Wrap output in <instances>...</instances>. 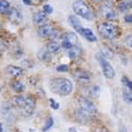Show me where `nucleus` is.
<instances>
[{"mask_svg": "<svg viewBox=\"0 0 132 132\" xmlns=\"http://www.w3.org/2000/svg\"><path fill=\"white\" fill-rule=\"evenodd\" d=\"M46 49L48 50L49 53H57L60 50V46L56 41H50V42H48Z\"/></svg>", "mask_w": 132, "mask_h": 132, "instance_id": "dca6fc26", "label": "nucleus"}, {"mask_svg": "<svg viewBox=\"0 0 132 132\" xmlns=\"http://www.w3.org/2000/svg\"><path fill=\"white\" fill-rule=\"evenodd\" d=\"M127 43H128L129 48H131V36H128V38H127Z\"/></svg>", "mask_w": 132, "mask_h": 132, "instance_id": "72a5a7b5", "label": "nucleus"}, {"mask_svg": "<svg viewBox=\"0 0 132 132\" xmlns=\"http://www.w3.org/2000/svg\"><path fill=\"white\" fill-rule=\"evenodd\" d=\"M6 72L9 75L13 76V77H19V76L23 74V70L20 67H17V65H7Z\"/></svg>", "mask_w": 132, "mask_h": 132, "instance_id": "ddd939ff", "label": "nucleus"}, {"mask_svg": "<svg viewBox=\"0 0 132 132\" xmlns=\"http://www.w3.org/2000/svg\"><path fill=\"white\" fill-rule=\"evenodd\" d=\"M73 76L77 80L82 81V82H88V81L91 79L90 73L88 72V71H86V70H84V69H76L73 72Z\"/></svg>", "mask_w": 132, "mask_h": 132, "instance_id": "6e6552de", "label": "nucleus"}, {"mask_svg": "<svg viewBox=\"0 0 132 132\" xmlns=\"http://www.w3.org/2000/svg\"><path fill=\"white\" fill-rule=\"evenodd\" d=\"M33 20H34V22L36 24H39V26H43L46 24L47 20H48V17H47V14L43 13V12H38L34 15L33 17Z\"/></svg>", "mask_w": 132, "mask_h": 132, "instance_id": "4468645a", "label": "nucleus"}, {"mask_svg": "<svg viewBox=\"0 0 132 132\" xmlns=\"http://www.w3.org/2000/svg\"><path fill=\"white\" fill-rule=\"evenodd\" d=\"M122 81H123V85L126 87V88H129V89H132V84L131 81L126 77V76H124V77L122 78Z\"/></svg>", "mask_w": 132, "mask_h": 132, "instance_id": "bb28decb", "label": "nucleus"}, {"mask_svg": "<svg viewBox=\"0 0 132 132\" xmlns=\"http://www.w3.org/2000/svg\"><path fill=\"white\" fill-rule=\"evenodd\" d=\"M98 92H100V88H98V87H93V88H91L90 94H92L93 96H97Z\"/></svg>", "mask_w": 132, "mask_h": 132, "instance_id": "c85d7f7f", "label": "nucleus"}, {"mask_svg": "<svg viewBox=\"0 0 132 132\" xmlns=\"http://www.w3.org/2000/svg\"><path fill=\"white\" fill-rule=\"evenodd\" d=\"M101 13H102V16L108 20H115L117 18V15L116 13L113 11V9H111L108 5H105L102 7L101 10Z\"/></svg>", "mask_w": 132, "mask_h": 132, "instance_id": "9b49d317", "label": "nucleus"}, {"mask_svg": "<svg viewBox=\"0 0 132 132\" xmlns=\"http://www.w3.org/2000/svg\"><path fill=\"white\" fill-rule=\"evenodd\" d=\"M69 22L70 24L76 30V31H78L80 28H81V24H80V21L76 18L75 16H70L69 17Z\"/></svg>", "mask_w": 132, "mask_h": 132, "instance_id": "a211bd4d", "label": "nucleus"}, {"mask_svg": "<svg viewBox=\"0 0 132 132\" xmlns=\"http://www.w3.org/2000/svg\"><path fill=\"white\" fill-rule=\"evenodd\" d=\"M35 106H36V102H35V98L32 97V96H29L26 98V103H24V106H23V110L24 112L30 115L34 112V109H35Z\"/></svg>", "mask_w": 132, "mask_h": 132, "instance_id": "9d476101", "label": "nucleus"}, {"mask_svg": "<svg viewBox=\"0 0 132 132\" xmlns=\"http://www.w3.org/2000/svg\"><path fill=\"white\" fill-rule=\"evenodd\" d=\"M50 89L52 90L53 93H56L62 96L69 95L72 90H73V85L72 82L63 77H58V78H53L50 82Z\"/></svg>", "mask_w": 132, "mask_h": 132, "instance_id": "f257e3e1", "label": "nucleus"}, {"mask_svg": "<svg viewBox=\"0 0 132 132\" xmlns=\"http://www.w3.org/2000/svg\"><path fill=\"white\" fill-rule=\"evenodd\" d=\"M37 57L40 60H48L50 58V53L48 52L47 49H42L37 53Z\"/></svg>", "mask_w": 132, "mask_h": 132, "instance_id": "412c9836", "label": "nucleus"}, {"mask_svg": "<svg viewBox=\"0 0 132 132\" xmlns=\"http://www.w3.org/2000/svg\"><path fill=\"white\" fill-rule=\"evenodd\" d=\"M123 97H124V101L128 104H131L132 102V93H131V89H129V88H126L123 91Z\"/></svg>", "mask_w": 132, "mask_h": 132, "instance_id": "aec40b11", "label": "nucleus"}, {"mask_svg": "<svg viewBox=\"0 0 132 132\" xmlns=\"http://www.w3.org/2000/svg\"><path fill=\"white\" fill-rule=\"evenodd\" d=\"M0 29H1V26H0Z\"/></svg>", "mask_w": 132, "mask_h": 132, "instance_id": "58836bf2", "label": "nucleus"}, {"mask_svg": "<svg viewBox=\"0 0 132 132\" xmlns=\"http://www.w3.org/2000/svg\"><path fill=\"white\" fill-rule=\"evenodd\" d=\"M62 41H61V47L69 50L70 48L74 47L77 45L78 42V38H77V35L75 34L73 32H68L62 36Z\"/></svg>", "mask_w": 132, "mask_h": 132, "instance_id": "20e7f679", "label": "nucleus"}, {"mask_svg": "<svg viewBox=\"0 0 132 132\" xmlns=\"http://www.w3.org/2000/svg\"><path fill=\"white\" fill-rule=\"evenodd\" d=\"M130 6H131L130 2H128V1H122V2L118 4V10L122 11V12H125V11H127V10L130 9Z\"/></svg>", "mask_w": 132, "mask_h": 132, "instance_id": "b1692460", "label": "nucleus"}, {"mask_svg": "<svg viewBox=\"0 0 132 132\" xmlns=\"http://www.w3.org/2000/svg\"><path fill=\"white\" fill-rule=\"evenodd\" d=\"M102 56L103 57H109V58H113V53L110 51L109 49H104L102 52Z\"/></svg>", "mask_w": 132, "mask_h": 132, "instance_id": "a878e982", "label": "nucleus"}, {"mask_svg": "<svg viewBox=\"0 0 132 132\" xmlns=\"http://www.w3.org/2000/svg\"><path fill=\"white\" fill-rule=\"evenodd\" d=\"M125 21H126L127 23H131V22H132V17H131V15L125 16Z\"/></svg>", "mask_w": 132, "mask_h": 132, "instance_id": "2f4dec72", "label": "nucleus"}, {"mask_svg": "<svg viewBox=\"0 0 132 132\" xmlns=\"http://www.w3.org/2000/svg\"><path fill=\"white\" fill-rule=\"evenodd\" d=\"M53 12V9L51 5L49 4H46V5H43V13H46V14H51Z\"/></svg>", "mask_w": 132, "mask_h": 132, "instance_id": "cd10ccee", "label": "nucleus"}, {"mask_svg": "<svg viewBox=\"0 0 132 132\" xmlns=\"http://www.w3.org/2000/svg\"><path fill=\"white\" fill-rule=\"evenodd\" d=\"M95 2H100V1H102V0H94Z\"/></svg>", "mask_w": 132, "mask_h": 132, "instance_id": "4c0bfd02", "label": "nucleus"}, {"mask_svg": "<svg viewBox=\"0 0 132 132\" xmlns=\"http://www.w3.org/2000/svg\"><path fill=\"white\" fill-rule=\"evenodd\" d=\"M7 16H9V19L12 21L13 23H16V24H19L21 21H22V15L17 9H11L7 11Z\"/></svg>", "mask_w": 132, "mask_h": 132, "instance_id": "1a4fd4ad", "label": "nucleus"}, {"mask_svg": "<svg viewBox=\"0 0 132 132\" xmlns=\"http://www.w3.org/2000/svg\"><path fill=\"white\" fill-rule=\"evenodd\" d=\"M13 101H14V104H15L16 106H18V107H20V108H23L24 103H26V97L21 96V95H17V96L14 97Z\"/></svg>", "mask_w": 132, "mask_h": 132, "instance_id": "5701e85b", "label": "nucleus"}, {"mask_svg": "<svg viewBox=\"0 0 132 132\" xmlns=\"http://www.w3.org/2000/svg\"><path fill=\"white\" fill-rule=\"evenodd\" d=\"M73 11L75 14H77L78 16L87 19V20H92L94 18V15L92 13V11L89 9L82 0H76L73 3Z\"/></svg>", "mask_w": 132, "mask_h": 132, "instance_id": "f03ea898", "label": "nucleus"}, {"mask_svg": "<svg viewBox=\"0 0 132 132\" xmlns=\"http://www.w3.org/2000/svg\"><path fill=\"white\" fill-rule=\"evenodd\" d=\"M81 53H82L81 49H80L79 47H77V46H74V47L70 48L69 51H68L69 57H70L71 59H74V60L77 59V58H79V57L81 56Z\"/></svg>", "mask_w": 132, "mask_h": 132, "instance_id": "2eb2a0df", "label": "nucleus"}, {"mask_svg": "<svg viewBox=\"0 0 132 132\" xmlns=\"http://www.w3.org/2000/svg\"><path fill=\"white\" fill-rule=\"evenodd\" d=\"M70 132H76V130L74 129V128H70V130H69Z\"/></svg>", "mask_w": 132, "mask_h": 132, "instance_id": "c9c22d12", "label": "nucleus"}, {"mask_svg": "<svg viewBox=\"0 0 132 132\" xmlns=\"http://www.w3.org/2000/svg\"><path fill=\"white\" fill-rule=\"evenodd\" d=\"M56 70H57L58 72H65V71H68V65L60 64V65H58V67L56 68Z\"/></svg>", "mask_w": 132, "mask_h": 132, "instance_id": "c756f323", "label": "nucleus"}, {"mask_svg": "<svg viewBox=\"0 0 132 132\" xmlns=\"http://www.w3.org/2000/svg\"><path fill=\"white\" fill-rule=\"evenodd\" d=\"M52 126H53V118H52V117H49V118L47 119V122H46L45 127L42 128V131H47V130H49Z\"/></svg>", "mask_w": 132, "mask_h": 132, "instance_id": "393cba45", "label": "nucleus"}, {"mask_svg": "<svg viewBox=\"0 0 132 132\" xmlns=\"http://www.w3.org/2000/svg\"><path fill=\"white\" fill-rule=\"evenodd\" d=\"M0 132H2V125L0 124Z\"/></svg>", "mask_w": 132, "mask_h": 132, "instance_id": "e433bc0d", "label": "nucleus"}, {"mask_svg": "<svg viewBox=\"0 0 132 132\" xmlns=\"http://www.w3.org/2000/svg\"><path fill=\"white\" fill-rule=\"evenodd\" d=\"M38 35L41 37H51L54 38L57 35V31L55 30L51 24H43L40 26L38 30Z\"/></svg>", "mask_w": 132, "mask_h": 132, "instance_id": "423d86ee", "label": "nucleus"}, {"mask_svg": "<svg viewBox=\"0 0 132 132\" xmlns=\"http://www.w3.org/2000/svg\"><path fill=\"white\" fill-rule=\"evenodd\" d=\"M10 10V2L7 0H0V13L5 14Z\"/></svg>", "mask_w": 132, "mask_h": 132, "instance_id": "4be33fe9", "label": "nucleus"}, {"mask_svg": "<svg viewBox=\"0 0 132 132\" xmlns=\"http://www.w3.org/2000/svg\"><path fill=\"white\" fill-rule=\"evenodd\" d=\"M11 87H12V89L15 92H18V93L23 92V90H24V86L20 81H17V80H15V81H13L12 84H11Z\"/></svg>", "mask_w": 132, "mask_h": 132, "instance_id": "6ab92c4d", "label": "nucleus"}, {"mask_svg": "<svg viewBox=\"0 0 132 132\" xmlns=\"http://www.w3.org/2000/svg\"><path fill=\"white\" fill-rule=\"evenodd\" d=\"M118 132H127V128L123 125H120L119 128H118Z\"/></svg>", "mask_w": 132, "mask_h": 132, "instance_id": "473e14b6", "label": "nucleus"}, {"mask_svg": "<svg viewBox=\"0 0 132 132\" xmlns=\"http://www.w3.org/2000/svg\"><path fill=\"white\" fill-rule=\"evenodd\" d=\"M76 118H77L79 122H87L88 118H89V115H88L87 111L80 109V110H77V111H76Z\"/></svg>", "mask_w": 132, "mask_h": 132, "instance_id": "f3484780", "label": "nucleus"}, {"mask_svg": "<svg viewBox=\"0 0 132 132\" xmlns=\"http://www.w3.org/2000/svg\"><path fill=\"white\" fill-rule=\"evenodd\" d=\"M23 2H24L26 4H28V5H30V4H31V0H23Z\"/></svg>", "mask_w": 132, "mask_h": 132, "instance_id": "f704fd0d", "label": "nucleus"}, {"mask_svg": "<svg viewBox=\"0 0 132 132\" xmlns=\"http://www.w3.org/2000/svg\"><path fill=\"white\" fill-rule=\"evenodd\" d=\"M98 29V33L106 39H113L116 37L118 29L115 24L111 23V22H103L100 23L97 27Z\"/></svg>", "mask_w": 132, "mask_h": 132, "instance_id": "7ed1b4c3", "label": "nucleus"}, {"mask_svg": "<svg viewBox=\"0 0 132 132\" xmlns=\"http://www.w3.org/2000/svg\"><path fill=\"white\" fill-rule=\"evenodd\" d=\"M80 35H82L88 41H91V42H94L96 41V36L94 35V33L90 30V29H86V28H80L78 31H77Z\"/></svg>", "mask_w": 132, "mask_h": 132, "instance_id": "f8f14e48", "label": "nucleus"}, {"mask_svg": "<svg viewBox=\"0 0 132 132\" xmlns=\"http://www.w3.org/2000/svg\"><path fill=\"white\" fill-rule=\"evenodd\" d=\"M78 102H79V105H80L81 109L85 110V111L90 112V113H94V112L97 111V109H96L95 105H94L90 100H88L87 97H84V96L79 97Z\"/></svg>", "mask_w": 132, "mask_h": 132, "instance_id": "0eeeda50", "label": "nucleus"}, {"mask_svg": "<svg viewBox=\"0 0 132 132\" xmlns=\"http://www.w3.org/2000/svg\"><path fill=\"white\" fill-rule=\"evenodd\" d=\"M50 104H51V107L53 109H55V110L59 109V104L58 103H55V101L53 100V98H51V100H50Z\"/></svg>", "mask_w": 132, "mask_h": 132, "instance_id": "7c9ffc66", "label": "nucleus"}, {"mask_svg": "<svg viewBox=\"0 0 132 132\" xmlns=\"http://www.w3.org/2000/svg\"><path fill=\"white\" fill-rule=\"evenodd\" d=\"M18 132H20V131H18Z\"/></svg>", "mask_w": 132, "mask_h": 132, "instance_id": "ea45409f", "label": "nucleus"}, {"mask_svg": "<svg viewBox=\"0 0 132 132\" xmlns=\"http://www.w3.org/2000/svg\"><path fill=\"white\" fill-rule=\"evenodd\" d=\"M97 59L100 60V63H101V67H102V70H103L104 75L106 76L107 78H109V79L113 78L114 76H115V71H114V69L111 67V64H110V63L102 56V54H101V57H97Z\"/></svg>", "mask_w": 132, "mask_h": 132, "instance_id": "39448f33", "label": "nucleus"}]
</instances>
